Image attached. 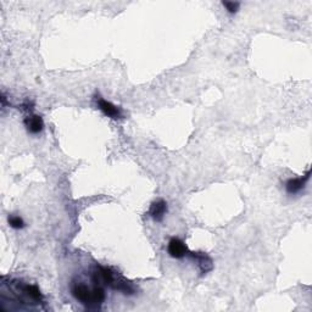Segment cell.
Returning a JSON list of instances; mask_svg holds the SVG:
<instances>
[{
  "label": "cell",
  "mask_w": 312,
  "mask_h": 312,
  "mask_svg": "<svg viewBox=\"0 0 312 312\" xmlns=\"http://www.w3.org/2000/svg\"><path fill=\"white\" fill-rule=\"evenodd\" d=\"M92 281L95 285H105L110 287L115 290L122 291L123 294L132 295L134 294V288L129 282H127L121 276H117L111 268L104 267V266H98L92 276Z\"/></svg>",
  "instance_id": "cell-1"
},
{
  "label": "cell",
  "mask_w": 312,
  "mask_h": 312,
  "mask_svg": "<svg viewBox=\"0 0 312 312\" xmlns=\"http://www.w3.org/2000/svg\"><path fill=\"white\" fill-rule=\"evenodd\" d=\"M71 292L77 301L86 305L88 308H99L105 300V291L100 285L88 288L82 283H74Z\"/></svg>",
  "instance_id": "cell-2"
},
{
  "label": "cell",
  "mask_w": 312,
  "mask_h": 312,
  "mask_svg": "<svg viewBox=\"0 0 312 312\" xmlns=\"http://www.w3.org/2000/svg\"><path fill=\"white\" fill-rule=\"evenodd\" d=\"M310 174L311 172L307 171L306 174H304L302 177L290 178V180H288L285 182V190H287V193L290 195L300 193V191L306 187L307 181L310 180Z\"/></svg>",
  "instance_id": "cell-3"
},
{
  "label": "cell",
  "mask_w": 312,
  "mask_h": 312,
  "mask_svg": "<svg viewBox=\"0 0 312 312\" xmlns=\"http://www.w3.org/2000/svg\"><path fill=\"white\" fill-rule=\"evenodd\" d=\"M96 104L99 110L102 111L104 115L110 117V119H121L122 117V111L120 107H117L116 105H113L112 103L107 102V100L104 99L102 96H98Z\"/></svg>",
  "instance_id": "cell-4"
},
{
  "label": "cell",
  "mask_w": 312,
  "mask_h": 312,
  "mask_svg": "<svg viewBox=\"0 0 312 312\" xmlns=\"http://www.w3.org/2000/svg\"><path fill=\"white\" fill-rule=\"evenodd\" d=\"M167 251L168 255L173 259H182L189 254L188 252L187 245L178 238H173L170 240V243H168L167 245Z\"/></svg>",
  "instance_id": "cell-5"
},
{
  "label": "cell",
  "mask_w": 312,
  "mask_h": 312,
  "mask_svg": "<svg viewBox=\"0 0 312 312\" xmlns=\"http://www.w3.org/2000/svg\"><path fill=\"white\" fill-rule=\"evenodd\" d=\"M149 216L156 222H161L164 220L165 215L167 213V203L164 200H156L150 205L149 209Z\"/></svg>",
  "instance_id": "cell-6"
},
{
  "label": "cell",
  "mask_w": 312,
  "mask_h": 312,
  "mask_svg": "<svg viewBox=\"0 0 312 312\" xmlns=\"http://www.w3.org/2000/svg\"><path fill=\"white\" fill-rule=\"evenodd\" d=\"M25 125L27 127L28 132L38 134L44 129V121L39 115H31L25 120Z\"/></svg>",
  "instance_id": "cell-7"
},
{
  "label": "cell",
  "mask_w": 312,
  "mask_h": 312,
  "mask_svg": "<svg viewBox=\"0 0 312 312\" xmlns=\"http://www.w3.org/2000/svg\"><path fill=\"white\" fill-rule=\"evenodd\" d=\"M9 224L11 228L14 229H22L25 227V222L24 220L21 219L20 216H15V215H11V216H9Z\"/></svg>",
  "instance_id": "cell-8"
},
{
  "label": "cell",
  "mask_w": 312,
  "mask_h": 312,
  "mask_svg": "<svg viewBox=\"0 0 312 312\" xmlns=\"http://www.w3.org/2000/svg\"><path fill=\"white\" fill-rule=\"evenodd\" d=\"M222 5L226 8V10L229 12V14H236L240 8V3L238 2H223Z\"/></svg>",
  "instance_id": "cell-9"
}]
</instances>
